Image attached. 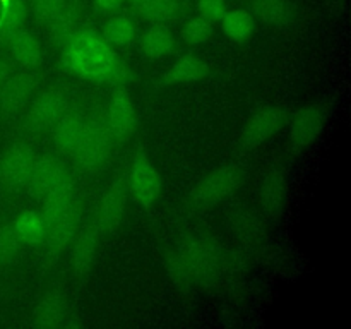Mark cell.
<instances>
[{
  "instance_id": "cell-12",
  "label": "cell",
  "mask_w": 351,
  "mask_h": 329,
  "mask_svg": "<svg viewBox=\"0 0 351 329\" xmlns=\"http://www.w3.org/2000/svg\"><path fill=\"white\" fill-rule=\"evenodd\" d=\"M324 129V115L319 106L308 105L295 113L290 123V139L295 147H307L315 143Z\"/></svg>"
},
{
  "instance_id": "cell-31",
  "label": "cell",
  "mask_w": 351,
  "mask_h": 329,
  "mask_svg": "<svg viewBox=\"0 0 351 329\" xmlns=\"http://www.w3.org/2000/svg\"><path fill=\"white\" fill-rule=\"evenodd\" d=\"M195 5H197L199 16L211 21V23L221 21V17L225 16L226 10H228L225 0H197Z\"/></svg>"
},
{
  "instance_id": "cell-14",
  "label": "cell",
  "mask_w": 351,
  "mask_h": 329,
  "mask_svg": "<svg viewBox=\"0 0 351 329\" xmlns=\"http://www.w3.org/2000/svg\"><path fill=\"white\" fill-rule=\"evenodd\" d=\"M34 88H36V79L33 74L24 72V74H17L10 79L7 77L2 84V91H0V105L5 112H19L31 99Z\"/></svg>"
},
{
  "instance_id": "cell-6",
  "label": "cell",
  "mask_w": 351,
  "mask_h": 329,
  "mask_svg": "<svg viewBox=\"0 0 351 329\" xmlns=\"http://www.w3.org/2000/svg\"><path fill=\"white\" fill-rule=\"evenodd\" d=\"M129 191L141 206H151L161 192L160 171L146 154L139 153L134 158L129 177Z\"/></svg>"
},
{
  "instance_id": "cell-15",
  "label": "cell",
  "mask_w": 351,
  "mask_h": 329,
  "mask_svg": "<svg viewBox=\"0 0 351 329\" xmlns=\"http://www.w3.org/2000/svg\"><path fill=\"white\" fill-rule=\"evenodd\" d=\"M99 230L95 225H89L79 233V239L75 242L74 252H72V267H74L75 276L84 278L88 276L89 271L93 269L96 260V252H98L99 243Z\"/></svg>"
},
{
  "instance_id": "cell-34",
  "label": "cell",
  "mask_w": 351,
  "mask_h": 329,
  "mask_svg": "<svg viewBox=\"0 0 351 329\" xmlns=\"http://www.w3.org/2000/svg\"><path fill=\"white\" fill-rule=\"evenodd\" d=\"M129 2H130V3H132V5H134V7H136V9H139V7H143V5H144V3H146V2H147V0H129Z\"/></svg>"
},
{
  "instance_id": "cell-10",
  "label": "cell",
  "mask_w": 351,
  "mask_h": 329,
  "mask_svg": "<svg viewBox=\"0 0 351 329\" xmlns=\"http://www.w3.org/2000/svg\"><path fill=\"white\" fill-rule=\"evenodd\" d=\"M285 122V112L278 106H267L254 113L242 130V143L245 147H257L280 130Z\"/></svg>"
},
{
  "instance_id": "cell-5",
  "label": "cell",
  "mask_w": 351,
  "mask_h": 329,
  "mask_svg": "<svg viewBox=\"0 0 351 329\" xmlns=\"http://www.w3.org/2000/svg\"><path fill=\"white\" fill-rule=\"evenodd\" d=\"M240 182V173L233 167H219L206 175L195 188L192 191V197L197 204L211 206L218 204L223 199L233 194Z\"/></svg>"
},
{
  "instance_id": "cell-32",
  "label": "cell",
  "mask_w": 351,
  "mask_h": 329,
  "mask_svg": "<svg viewBox=\"0 0 351 329\" xmlns=\"http://www.w3.org/2000/svg\"><path fill=\"white\" fill-rule=\"evenodd\" d=\"M123 3V0H95V5L103 12H112L117 10Z\"/></svg>"
},
{
  "instance_id": "cell-30",
  "label": "cell",
  "mask_w": 351,
  "mask_h": 329,
  "mask_svg": "<svg viewBox=\"0 0 351 329\" xmlns=\"http://www.w3.org/2000/svg\"><path fill=\"white\" fill-rule=\"evenodd\" d=\"M19 236L14 228L0 230V263H10L19 252Z\"/></svg>"
},
{
  "instance_id": "cell-18",
  "label": "cell",
  "mask_w": 351,
  "mask_h": 329,
  "mask_svg": "<svg viewBox=\"0 0 351 329\" xmlns=\"http://www.w3.org/2000/svg\"><path fill=\"white\" fill-rule=\"evenodd\" d=\"M173 33L165 24H153L141 38V51L144 57L153 58V60L167 57L173 50Z\"/></svg>"
},
{
  "instance_id": "cell-20",
  "label": "cell",
  "mask_w": 351,
  "mask_h": 329,
  "mask_svg": "<svg viewBox=\"0 0 351 329\" xmlns=\"http://www.w3.org/2000/svg\"><path fill=\"white\" fill-rule=\"evenodd\" d=\"M221 29L228 40L235 43H245L256 31V19L249 10H226L225 16L221 17Z\"/></svg>"
},
{
  "instance_id": "cell-33",
  "label": "cell",
  "mask_w": 351,
  "mask_h": 329,
  "mask_svg": "<svg viewBox=\"0 0 351 329\" xmlns=\"http://www.w3.org/2000/svg\"><path fill=\"white\" fill-rule=\"evenodd\" d=\"M7 77H9V69H7V65L0 60V86L5 82Z\"/></svg>"
},
{
  "instance_id": "cell-9",
  "label": "cell",
  "mask_w": 351,
  "mask_h": 329,
  "mask_svg": "<svg viewBox=\"0 0 351 329\" xmlns=\"http://www.w3.org/2000/svg\"><path fill=\"white\" fill-rule=\"evenodd\" d=\"M27 185H31L38 195L45 197V195L51 194L55 191L71 187L72 182L69 170L58 158L38 156L36 167H34V171Z\"/></svg>"
},
{
  "instance_id": "cell-2",
  "label": "cell",
  "mask_w": 351,
  "mask_h": 329,
  "mask_svg": "<svg viewBox=\"0 0 351 329\" xmlns=\"http://www.w3.org/2000/svg\"><path fill=\"white\" fill-rule=\"evenodd\" d=\"M64 64L74 74L89 79L108 81L120 60L106 41L91 34H77L67 41L64 51Z\"/></svg>"
},
{
  "instance_id": "cell-23",
  "label": "cell",
  "mask_w": 351,
  "mask_h": 329,
  "mask_svg": "<svg viewBox=\"0 0 351 329\" xmlns=\"http://www.w3.org/2000/svg\"><path fill=\"white\" fill-rule=\"evenodd\" d=\"M9 50L12 58L23 67H34L41 60V47L33 34L21 31L9 41Z\"/></svg>"
},
{
  "instance_id": "cell-28",
  "label": "cell",
  "mask_w": 351,
  "mask_h": 329,
  "mask_svg": "<svg viewBox=\"0 0 351 329\" xmlns=\"http://www.w3.org/2000/svg\"><path fill=\"white\" fill-rule=\"evenodd\" d=\"M213 34V23L204 19V17L197 16L192 17L184 27V40L189 45H202L211 38Z\"/></svg>"
},
{
  "instance_id": "cell-25",
  "label": "cell",
  "mask_w": 351,
  "mask_h": 329,
  "mask_svg": "<svg viewBox=\"0 0 351 329\" xmlns=\"http://www.w3.org/2000/svg\"><path fill=\"white\" fill-rule=\"evenodd\" d=\"M17 236L21 242L29 243V245H36V243H43L45 236H47V225L41 212L36 211H26L16 219L14 225Z\"/></svg>"
},
{
  "instance_id": "cell-26",
  "label": "cell",
  "mask_w": 351,
  "mask_h": 329,
  "mask_svg": "<svg viewBox=\"0 0 351 329\" xmlns=\"http://www.w3.org/2000/svg\"><path fill=\"white\" fill-rule=\"evenodd\" d=\"M134 36H136V27H134L132 21L125 16H113L105 24V38L106 43L113 45V47L125 48L132 43Z\"/></svg>"
},
{
  "instance_id": "cell-29",
  "label": "cell",
  "mask_w": 351,
  "mask_h": 329,
  "mask_svg": "<svg viewBox=\"0 0 351 329\" xmlns=\"http://www.w3.org/2000/svg\"><path fill=\"white\" fill-rule=\"evenodd\" d=\"M34 7L45 19L62 21L69 12V0H34Z\"/></svg>"
},
{
  "instance_id": "cell-3",
  "label": "cell",
  "mask_w": 351,
  "mask_h": 329,
  "mask_svg": "<svg viewBox=\"0 0 351 329\" xmlns=\"http://www.w3.org/2000/svg\"><path fill=\"white\" fill-rule=\"evenodd\" d=\"M43 199V219L47 225L45 242L55 250L65 249L77 235L79 212L74 199V191L71 187L60 188Z\"/></svg>"
},
{
  "instance_id": "cell-8",
  "label": "cell",
  "mask_w": 351,
  "mask_h": 329,
  "mask_svg": "<svg viewBox=\"0 0 351 329\" xmlns=\"http://www.w3.org/2000/svg\"><path fill=\"white\" fill-rule=\"evenodd\" d=\"M38 154L27 144H14L3 154L2 163H0V173L2 178L10 185H27L33 175L34 167H36Z\"/></svg>"
},
{
  "instance_id": "cell-16",
  "label": "cell",
  "mask_w": 351,
  "mask_h": 329,
  "mask_svg": "<svg viewBox=\"0 0 351 329\" xmlns=\"http://www.w3.org/2000/svg\"><path fill=\"white\" fill-rule=\"evenodd\" d=\"M69 305L60 291H48L34 307V326L38 328H58L65 324Z\"/></svg>"
},
{
  "instance_id": "cell-11",
  "label": "cell",
  "mask_w": 351,
  "mask_h": 329,
  "mask_svg": "<svg viewBox=\"0 0 351 329\" xmlns=\"http://www.w3.org/2000/svg\"><path fill=\"white\" fill-rule=\"evenodd\" d=\"M127 208V188L122 182H115L103 194L96 209V228L99 233H112L122 223Z\"/></svg>"
},
{
  "instance_id": "cell-4",
  "label": "cell",
  "mask_w": 351,
  "mask_h": 329,
  "mask_svg": "<svg viewBox=\"0 0 351 329\" xmlns=\"http://www.w3.org/2000/svg\"><path fill=\"white\" fill-rule=\"evenodd\" d=\"M112 153V134L101 123L91 122L84 125L81 141L72 156L84 170L95 171L105 167Z\"/></svg>"
},
{
  "instance_id": "cell-19",
  "label": "cell",
  "mask_w": 351,
  "mask_h": 329,
  "mask_svg": "<svg viewBox=\"0 0 351 329\" xmlns=\"http://www.w3.org/2000/svg\"><path fill=\"white\" fill-rule=\"evenodd\" d=\"M250 14L271 26H288L293 19V9L287 0H252Z\"/></svg>"
},
{
  "instance_id": "cell-22",
  "label": "cell",
  "mask_w": 351,
  "mask_h": 329,
  "mask_svg": "<svg viewBox=\"0 0 351 329\" xmlns=\"http://www.w3.org/2000/svg\"><path fill=\"white\" fill-rule=\"evenodd\" d=\"M84 125L79 117L74 115H64L57 123H55L53 130V141L55 146L60 151L67 154H74L75 147H77L79 141H81L82 132H84Z\"/></svg>"
},
{
  "instance_id": "cell-24",
  "label": "cell",
  "mask_w": 351,
  "mask_h": 329,
  "mask_svg": "<svg viewBox=\"0 0 351 329\" xmlns=\"http://www.w3.org/2000/svg\"><path fill=\"white\" fill-rule=\"evenodd\" d=\"M209 74V65L195 55H185L178 58L168 72L170 82H195Z\"/></svg>"
},
{
  "instance_id": "cell-21",
  "label": "cell",
  "mask_w": 351,
  "mask_h": 329,
  "mask_svg": "<svg viewBox=\"0 0 351 329\" xmlns=\"http://www.w3.org/2000/svg\"><path fill=\"white\" fill-rule=\"evenodd\" d=\"M26 7L23 0H2L0 3V43H9L23 31Z\"/></svg>"
},
{
  "instance_id": "cell-13",
  "label": "cell",
  "mask_w": 351,
  "mask_h": 329,
  "mask_svg": "<svg viewBox=\"0 0 351 329\" xmlns=\"http://www.w3.org/2000/svg\"><path fill=\"white\" fill-rule=\"evenodd\" d=\"M136 110L132 99L125 91L119 89L112 96L108 105V132L117 139H127L136 129Z\"/></svg>"
},
{
  "instance_id": "cell-7",
  "label": "cell",
  "mask_w": 351,
  "mask_h": 329,
  "mask_svg": "<svg viewBox=\"0 0 351 329\" xmlns=\"http://www.w3.org/2000/svg\"><path fill=\"white\" fill-rule=\"evenodd\" d=\"M65 113V98L60 91H43L31 101L26 115V125L33 132L51 129Z\"/></svg>"
},
{
  "instance_id": "cell-17",
  "label": "cell",
  "mask_w": 351,
  "mask_h": 329,
  "mask_svg": "<svg viewBox=\"0 0 351 329\" xmlns=\"http://www.w3.org/2000/svg\"><path fill=\"white\" fill-rule=\"evenodd\" d=\"M288 195V185L287 178L281 171H269V173L264 177L263 184H261L259 197L261 204L271 215H276L281 209L285 208V202H287Z\"/></svg>"
},
{
  "instance_id": "cell-1",
  "label": "cell",
  "mask_w": 351,
  "mask_h": 329,
  "mask_svg": "<svg viewBox=\"0 0 351 329\" xmlns=\"http://www.w3.org/2000/svg\"><path fill=\"white\" fill-rule=\"evenodd\" d=\"M219 264V247L199 236L178 242L167 257L168 274L180 284H199L213 280L218 274Z\"/></svg>"
},
{
  "instance_id": "cell-27",
  "label": "cell",
  "mask_w": 351,
  "mask_h": 329,
  "mask_svg": "<svg viewBox=\"0 0 351 329\" xmlns=\"http://www.w3.org/2000/svg\"><path fill=\"white\" fill-rule=\"evenodd\" d=\"M137 10L146 21H151L154 24H165L177 17L178 10H180V2L178 0H147Z\"/></svg>"
}]
</instances>
